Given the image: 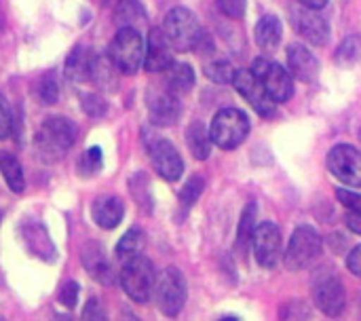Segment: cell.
Segmentation results:
<instances>
[{"label":"cell","instance_id":"6da1fadb","mask_svg":"<svg viewBox=\"0 0 361 321\" xmlns=\"http://www.w3.org/2000/svg\"><path fill=\"white\" fill-rule=\"evenodd\" d=\"M76 140V127L66 116L47 119L36 133V148L44 163L59 161Z\"/></svg>","mask_w":361,"mask_h":321},{"label":"cell","instance_id":"7a4b0ae2","mask_svg":"<svg viewBox=\"0 0 361 321\" xmlns=\"http://www.w3.org/2000/svg\"><path fill=\"white\" fill-rule=\"evenodd\" d=\"M163 34L169 40L171 49L186 53L192 49H199L203 42V30L199 25V19L184 6L171 8L163 21Z\"/></svg>","mask_w":361,"mask_h":321},{"label":"cell","instance_id":"3957f363","mask_svg":"<svg viewBox=\"0 0 361 321\" xmlns=\"http://www.w3.org/2000/svg\"><path fill=\"white\" fill-rule=\"evenodd\" d=\"M144 53H146V42L142 34L133 28H121L108 49V57L114 63L116 70L125 74H133L144 66Z\"/></svg>","mask_w":361,"mask_h":321},{"label":"cell","instance_id":"277c9868","mask_svg":"<svg viewBox=\"0 0 361 321\" xmlns=\"http://www.w3.org/2000/svg\"><path fill=\"white\" fill-rule=\"evenodd\" d=\"M209 133L216 146H220L222 150H233L239 144H243V140L250 133V119L243 110L237 108H224L220 112H216L212 125H209Z\"/></svg>","mask_w":361,"mask_h":321},{"label":"cell","instance_id":"5b68a950","mask_svg":"<svg viewBox=\"0 0 361 321\" xmlns=\"http://www.w3.org/2000/svg\"><path fill=\"white\" fill-rule=\"evenodd\" d=\"M154 284H157V273L146 256H137L123 265L121 286L133 303L140 305L148 303L150 296L154 294Z\"/></svg>","mask_w":361,"mask_h":321},{"label":"cell","instance_id":"8992f818","mask_svg":"<svg viewBox=\"0 0 361 321\" xmlns=\"http://www.w3.org/2000/svg\"><path fill=\"white\" fill-rule=\"evenodd\" d=\"M186 279L182 275L180 269L176 267H167L157 275V284H154V298L157 305L161 309L163 315L167 317H176L184 305H186Z\"/></svg>","mask_w":361,"mask_h":321},{"label":"cell","instance_id":"52a82bcc","mask_svg":"<svg viewBox=\"0 0 361 321\" xmlns=\"http://www.w3.org/2000/svg\"><path fill=\"white\" fill-rule=\"evenodd\" d=\"M313 301L317 309L330 317H336L345 311L347 305V290L341 281V277L332 269H322L315 273L311 284Z\"/></svg>","mask_w":361,"mask_h":321},{"label":"cell","instance_id":"ba28073f","mask_svg":"<svg viewBox=\"0 0 361 321\" xmlns=\"http://www.w3.org/2000/svg\"><path fill=\"white\" fill-rule=\"evenodd\" d=\"M324 252V241L313 226H298L288 243L286 250V267L290 271L309 269L313 262L319 260Z\"/></svg>","mask_w":361,"mask_h":321},{"label":"cell","instance_id":"9c48e42d","mask_svg":"<svg viewBox=\"0 0 361 321\" xmlns=\"http://www.w3.org/2000/svg\"><path fill=\"white\" fill-rule=\"evenodd\" d=\"M252 72L258 76V80L275 104L288 102L294 95V78L281 63L269 57H258L252 66Z\"/></svg>","mask_w":361,"mask_h":321},{"label":"cell","instance_id":"30bf717a","mask_svg":"<svg viewBox=\"0 0 361 321\" xmlns=\"http://www.w3.org/2000/svg\"><path fill=\"white\" fill-rule=\"evenodd\" d=\"M146 150L150 155V161L157 169V174L167 180V182H176L182 178L184 174V161L180 157V152L176 150V146L159 135H152L146 142Z\"/></svg>","mask_w":361,"mask_h":321},{"label":"cell","instance_id":"8fae6325","mask_svg":"<svg viewBox=\"0 0 361 321\" xmlns=\"http://www.w3.org/2000/svg\"><path fill=\"white\" fill-rule=\"evenodd\" d=\"M233 85L237 89V93L264 119H273L277 114V104L269 97L267 89L262 87V83L258 80V76L252 70H237Z\"/></svg>","mask_w":361,"mask_h":321},{"label":"cell","instance_id":"7c38bea8","mask_svg":"<svg viewBox=\"0 0 361 321\" xmlns=\"http://www.w3.org/2000/svg\"><path fill=\"white\" fill-rule=\"evenodd\" d=\"M330 174L347 186H361V150L351 144H336L328 152Z\"/></svg>","mask_w":361,"mask_h":321},{"label":"cell","instance_id":"4fadbf2b","mask_svg":"<svg viewBox=\"0 0 361 321\" xmlns=\"http://www.w3.org/2000/svg\"><path fill=\"white\" fill-rule=\"evenodd\" d=\"M290 19L294 23V30L311 44H324L330 38V25L317 8L298 4L292 8Z\"/></svg>","mask_w":361,"mask_h":321},{"label":"cell","instance_id":"5bb4252c","mask_svg":"<svg viewBox=\"0 0 361 321\" xmlns=\"http://www.w3.org/2000/svg\"><path fill=\"white\" fill-rule=\"evenodd\" d=\"M254 256L262 269H273L281 256V233L273 222H262L254 233Z\"/></svg>","mask_w":361,"mask_h":321},{"label":"cell","instance_id":"9a60e30c","mask_svg":"<svg viewBox=\"0 0 361 321\" xmlns=\"http://www.w3.org/2000/svg\"><path fill=\"white\" fill-rule=\"evenodd\" d=\"M173 66V57H171V44L165 38L163 30L152 28L148 34V42H146V53H144V68L146 72L159 74V72H167Z\"/></svg>","mask_w":361,"mask_h":321},{"label":"cell","instance_id":"2e32d148","mask_svg":"<svg viewBox=\"0 0 361 321\" xmlns=\"http://www.w3.org/2000/svg\"><path fill=\"white\" fill-rule=\"evenodd\" d=\"M148 114H150L152 125L171 127L173 123L180 121L182 104L178 99V95H173L171 91L152 93V95H148Z\"/></svg>","mask_w":361,"mask_h":321},{"label":"cell","instance_id":"e0dca14e","mask_svg":"<svg viewBox=\"0 0 361 321\" xmlns=\"http://www.w3.org/2000/svg\"><path fill=\"white\" fill-rule=\"evenodd\" d=\"M288 66H290V74L302 83H313L319 76V61L305 44H290Z\"/></svg>","mask_w":361,"mask_h":321},{"label":"cell","instance_id":"ac0fdd59","mask_svg":"<svg viewBox=\"0 0 361 321\" xmlns=\"http://www.w3.org/2000/svg\"><path fill=\"white\" fill-rule=\"evenodd\" d=\"M91 214H93V220L99 229L112 231L121 224V220L125 216V205L114 195H102L99 199L93 201Z\"/></svg>","mask_w":361,"mask_h":321},{"label":"cell","instance_id":"d6986e66","mask_svg":"<svg viewBox=\"0 0 361 321\" xmlns=\"http://www.w3.org/2000/svg\"><path fill=\"white\" fill-rule=\"evenodd\" d=\"M82 265H85V269L89 271V275L95 281H99L104 286H112L114 284L112 265L106 260V256H104L99 246H95V243L85 246V250H82Z\"/></svg>","mask_w":361,"mask_h":321},{"label":"cell","instance_id":"ffe728a7","mask_svg":"<svg viewBox=\"0 0 361 321\" xmlns=\"http://www.w3.org/2000/svg\"><path fill=\"white\" fill-rule=\"evenodd\" d=\"M186 142H188V148L192 152V157L197 161H205L209 155H212V133L209 129L201 123V121H192L186 129Z\"/></svg>","mask_w":361,"mask_h":321},{"label":"cell","instance_id":"44dd1931","mask_svg":"<svg viewBox=\"0 0 361 321\" xmlns=\"http://www.w3.org/2000/svg\"><path fill=\"white\" fill-rule=\"evenodd\" d=\"M283 28L275 15H264L256 23V42L262 51H275L279 47Z\"/></svg>","mask_w":361,"mask_h":321},{"label":"cell","instance_id":"7402d4cb","mask_svg":"<svg viewBox=\"0 0 361 321\" xmlns=\"http://www.w3.org/2000/svg\"><path fill=\"white\" fill-rule=\"evenodd\" d=\"M93 57L89 49L85 47H76L70 57L66 59V74L70 76V80L82 83L91 78V66H93Z\"/></svg>","mask_w":361,"mask_h":321},{"label":"cell","instance_id":"603a6c76","mask_svg":"<svg viewBox=\"0 0 361 321\" xmlns=\"http://www.w3.org/2000/svg\"><path fill=\"white\" fill-rule=\"evenodd\" d=\"M165 87L173 95L188 93L195 87V70L188 63H173L165 74Z\"/></svg>","mask_w":361,"mask_h":321},{"label":"cell","instance_id":"cb8c5ba5","mask_svg":"<svg viewBox=\"0 0 361 321\" xmlns=\"http://www.w3.org/2000/svg\"><path fill=\"white\" fill-rule=\"evenodd\" d=\"M144 246H146V235H144V231L137 229V226H133V229H129V231L121 237V241L116 243V258L125 265V262H129V260L142 256Z\"/></svg>","mask_w":361,"mask_h":321},{"label":"cell","instance_id":"d4e9b609","mask_svg":"<svg viewBox=\"0 0 361 321\" xmlns=\"http://www.w3.org/2000/svg\"><path fill=\"white\" fill-rule=\"evenodd\" d=\"M23 237H25V243L30 246V250L36 256H40L42 260H53L55 258L53 241H51V237L47 235V231L42 226H27L23 231Z\"/></svg>","mask_w":361,"mask_h":321},{"label":"cell","instance_id":"484cf974","mask_svg":"<svg viewBox=\"0 0 361 321\" xmlns=\"http://www.w3.org/2000/svg\"><path fill=\"white\" fill-rule=\"evenodd\" d=\"M114 19L121 28H137L142 23H146V13H144V6L135 0H121L116 4V13H114Z\"/></svg>","mask_w":361,"mask_h":321},{"label":"cell","instance_id":"4316f807","mask_svg":"<svg viewBox=\"0 0 361 321\" xmlns=\"http://www.w3.org/2000/svg\"><path fill=\"white\" fill-rule=\"evenodd\" d=\"M256 212H258V205L256 203H247L243 207V214H241V222H239V231H237V248L245 254L247 248L252 246L254 241V233H256Z\"/></svg>","mask_w":361,"mask_h":321},{"label":"cell","instance_id":"83f0119b","mask_svg":"<svg viewBox=\"0 0 361 321\" xmlns=\"http://www.w3.org/2000/svg\"><path fill=\"white\" fill-rule=\"evenodd\" d=\"M0 174L13 193H23V188H25L23 169H21V163L13 155H6V152L0 155Z\"/></svg>","mask_w":361,"mask_h":321},{"label":"cell","instance_id":"f1b7e54d","mask_svg":"<svg viewBox=\"0 0 361 321\" xmlns=\"http://www.w3.org/2000/svg\"><path fill=\"white\" fill-rule=\"evenodd\" d=\"M203 188H205L203 176H192V178L182 186V190H180V210H182V214H186V212L199 201Z\"/></svg>","mask_w":361,"mask_h":321},{"label":"cell","instance_id":"f546056e","mask_svg":"<svg viewBox=\"0 0 361 321\" xmlns=\"http://www.w3.org/2000/svg\"><path fill=\"white\" fill-rule=\"evenodd\" d=\"M360 55L361 40L357 36H349V38H345V40L338 44V49H336V53H334V59H336L338 66L349 68V66H353V63L360 59Z\"/></svg>","mask_w":361,"mask_h":321},{"label":"cell","instance_id":"4dcf8cb0","mask_svg":"<svg viewBox=\"0 0 361 321\" xmlns=\"http://www.w3.org/2000/svg\"><path fill=\"white\" fill-rule=\"evenodd\" d=\"M235 72H237V70H235L233 63L226 61V59H214V61L205 63V76H207L209 80L218 83V85H228V83H233Z\"/></svg>","mask_w":361,"mask_h":321},{"label":"cell","instance_id":"1f68e13d","mask_svg":"<svg viewBox=\"0 0 361 321\" xmlns=\"http://www.w3.org/2000/svg\"><path fill=\"white\" fill-rule=\"evenodd\" d=\"M131 193H133V197H135V201H137V205L146 212V214H150V210H152V201H150V190H148V180H146V176L144 174H135L133 178H131Z\"/></svg>","mask_w":361,"mask_h":321},{"label":"cell","instance_id":"d6a6232c","mask_svg":"<svg viewBox=\"0 0 361 321\" xmlns=\"http://www.w3.org/2000/svg\"><path fill=\"white\" fill-rule=\"evenodd\" d=\"M102 159H104V155H102V148H97V146H93V148H89L82 157H80V163H78V174L80 176H85V178H91V176H95L99 169H102Z\"/></svg>","mask_w":361,"mask_h":321},{"label":"cell","instance_id":"836d02e7","mask_svg":"<svg viewBox=\"0 0 361 321\" xmlns=\"http://www.w3.org/2000/svg\"><path fill=\"white\" fill-rule=\"evenodd\" d=\"M38 99L44 104V106H53L59 97V87H57V80L51 76V74H44L38 83Z\"/></svg>","mask_w":361,"mask_h":321},{"label":"cell","instance_id":"e575fe53","mask_svg":"<svg viewBox=\"0 0 361 321\" xmlns=\"http://www.w3.org/2000/svg\"><path fill=\"white\" fill-rule=\"evenodd\" d=\"M338 195V201L349 210V214H357L361 216V195L360 193H353V190H345V188H338L336 190Z\"/></svg>","mask_w":361,"mask_h":321},{"label":"cell","instance_id":"d590c367","mask_svg":"<svg viewBox=\"0 0 361 321\" xmlns=\"http://www.w3.org/2000/svg\"><path fill=\"white\" fill-rule=\"evenodd\" d=\"M82 321H108L104 305L99 301H95V298L87 301V305L82 309Z\"/></svg>","mask_w":361,"mask_h":321},{"label":"cell","instance_id":"8d00e7d4","mask_svg":"<svg viewBox=\"0 0 361 321\" xmlns=\"http://www.w3.org/2000/svg\"><path fill=\"white\" fill-rule=\"evenodd\" d=\"M13 129V116H11V108L8 102L4 99V95L0 93V140L8 138Z\"/></svg>","mask_w":361,"mask_h":321},{"label":"cell","instance_id":"74e56055","mask_svg":"<svg viewBox=\"0 0 361 321\" xmlns=\"http://www.w3.org/2000/svg\"><path fill=\"white\" fill-rule=\"evenodd\" d=\"M59 303L66 309H74L78 303V284L76 281H66V286L59 292Z\"/></svg>","mask_w":361,"mask_h":321},{"label":"cell","instance_id":"f35d334b","mask_svg":"<svg viewBox=\"0 0 361 321\" xmlns=\"http://www.w3.org/2000/svg\"><path fill=\"white\" fill-rule=\"evenodd\" d=\"M220 11L233 19H241L245 15V0H216Z\"/></svg>","mask_w":361,"mask_h":321},{"label":"cell","instance_id":"ab89813d","mask_svg":"<svg viewBox=\"0 0 361 321\" xmlns=\"http://www.w3.org/2000/svg\"><path fill=\"white\" fill-rule=\"evenodd\" d=\"M82 106H85V110H87L91 116H99V114H104V110H106V104H104V99H102L99 95H87V97L82 99Z\"/></svg>","mask_w":361,"mask_h":321},{"label":"cell","instance_id":"60d3db41","mask_svg":"<svg viewBox=\"0 0 361 321\" xmlns=\"http://www.w3.org/2000/svg\"><path fill=\"white\" fill-rule=\"evenodd\" d=\"M347 267H349V271H351L353 275L361 277V246L351 250V254H349V258H347Z\"/></svg>","mask_w":361,"mask_h":321},{"label":"cell","instance_id":"b9f144b4","mask_svg":"<svg viewBox=\"0 0 361 321\" xmlns=\"http://www.w3.org/2000/svg\"><path fill=\"white\" fill-rule=\"evenodd\" d=\"M347 224H349V229H351L353 233L361 235V216H357V214H349V216H347Z\"/></svg>","mask_w":361,"mask_h":321},{"label":"cell","instance_id":"7bdbcfd3","mask_svg":"<svg viewBox=\"0 0 361 321\" xmlns=\"http://www.w3.org/2000/svg\"><path fill=\"white\" fill-rule=\"evenodd\" d=\"M300 4H305V6H311V8H324L326 4H328V0H300Z\"/></svg>","mask_w":361,"mask_h":321},{"label":"cell","instance_id":"ee69618b","mask_svg":"<svg viewBox=\"0 0 361 321\" xmlns=\"http://www.w3.org/2000/svg\"><path fill=\"white\" fill-rule=\"evenodd\" d=\"M123 321H140V320H137V317H133V315H129V313H127V315H125V317H123Z\"/></svg>","mask_w":361,"mask_h":321},{"label":"cell","instance_id":"f6af8a7d","mask_svg":"<svg viewBox=\"0 0 361 321\" xmlns=\"http://www.w3.org/2000/svg\"><path fill=\"white\" fill-rule=\"evenodd\" d=\"M220 321H239L237 317H224V320H220Z\"/></svg>","mask_w":361,"mask_h":321},{"label":"cell","instance_id":"bcb514c9","mask_svg":"<svg viewBox=\"0 0 361 321\" xmlns=\"http://www.w3.org/2000/svg\"><path fill=\"white\" fill-rule=\"evenodd\" d=\"M102 4H108V2H112V0H99Z\"/></svg>","mask_w":361,"mask_h":321},{"label":"cell","instance_id":"7dc6e473","mask_svg":"<svg viewBox=\"0 0 361 321\" xmlns=\"http://www.w3.org/2000/svg\"><path fill=\"white\" fill-rule=\"evenodd\" d=\"M0 25H2V19H0Z\"/></svg>","mask_w":361,"mask_h":321},{"label":"cell","instance_id":"c3c4849f","mask_svg":"<svg viewBox=\"0 0 361 321\" xmlns=\"http://www.w3.org/2000/svg\"><path fill=\"white\" fill-rule=\"evenodd\" d=\"M0 321H4V320H0Z\"/></svg>","mask_w":361,"mask_h":321}]
</instances>
